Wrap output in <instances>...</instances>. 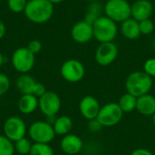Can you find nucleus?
<instances>
[{
    "label": "nucleus",
    "instance_id": "nucleus-7",
    "mask_svg": "<svg viewBox=\"0 0 155 155\" xmlns=\"http://www.w3.org/2000/svg\"><path fill=\"white\" fill-rule=\"evenodd\" d=\"M123 116L124 112L118 103H108L101 107L96 119L103 127H113L121 122Z\"/></svg>",
    "mask_w": 155,
    "mask_h": 155
},
{
    "label": "nucleus",
    "instance_id": "nucleus-33",
    "mask_svg": "<svg viewBox=\"0 0 155 155\" xmlns=\"http://www.w3.org/2000/svg\"><path fill=\"white\" fill-rule=\"evenodd\" d=\"M99 18V16L90 13V12H86L85 15H84V21H85L87 24L91 25H94V23L96 22V20Z\"/></svg>",
    "mask_w": 155,
    "mask_h": 155
},
{
    "label": "nucleus",
    "instance_id": "nucleus-8",
    "mask_svg": "<svg viewBox=\"0 0 155 155\" xmlns=\"http://www.w3.org/2000/svg\"><path fill=\"white\" fill-rule=\"evenodd\" d=\"M4 135L13 143L25 137L27 126L25 121L19 116L8 117L3 124Z\"/></svg>",
    "mask_w": 155,
    "mask_h": 155
},
{
    "label": "nucleus",
    "instance_id": "nucleus-26",
    "mask_svg": "<svg viewBox=\"0 0 155 155\" xmlns=\"http://www.w3.org/2000/svg\"><path fill=\"white\" fill-rule=\"evenodd\" d=\"M154 23L151 18L139 22V28H140L141 35H151L154 31Z\"/></svg>",
    "mask_w": 155,
    "mask_h": 155
},
{
    "label": "nucleus",
    "instance_id": "nucleus-40",
    "mask_svg": "<svg viewBox=\"0 0 155 155\" xmlns=\"http://www.w3.org/2000/svg\"><path fill=\"white\" fill-rule=\"evenodd\" d=\"M153 46L155 47V38H154V40H153Z\"/></svg>",
    "mask_w": 155,
    "mask_h": 155
},
{
    "label": "nucleus",
    "instance_id": "nucleus-1",
    "mask_svg": "<svg viewBox=\"0 0 155 155\" xmlns=\"http://www.w3.org/2000/svg\"><path fill=\"white\" fill-rule=\"evenodd\" d=\"M24 14L34 24H45L54 15V5L49 0H28Z\"/></svg>",
    "mask_w": 155,
    "mask_h": 155
},
{
    "label": "nucleus",
    "instance_id": "nucleus-32",
    "mask_svg": "<svg viewBox=\"0 0 155 155\" xmlns=\"http://www.w3.org/2000/svg\"><path fill=\"white\" fill-rule=\"evenodd\" d=\"M102 128H103L102 124L99 123V121L96 118L89 121V124H88V129H89V131H91L93 133H96V132H99Z\"/></svg>",
    "mask_w": 155,
    "mask_h": 155
},
{
    "label": "nucleus",
    "instance_id": "nucleus-23",
    "mask_svg": "<svg viewBox=\"0 0 155 155\" xmlns=\"http://www.w3.org/2000/svg\"><path fill=\"white\" fill-rule=\"evenodd\" d=\"M14 143L4 134H0V155H14Z\"/></svg>",
    "mask_w": 155,
    "mask_h": 155
},
{
    "label": "nucleus",
    "instance_id": "nucleus-36",
    "mask_svg": "<svg viewBox=\"0 0 155 155\" xmlns=\"http://www.w3.org/2000/svg\"><path fill=\"white\" fill-rule=\"evenodd\" d=\"M4 61H5V58H4V55L2 54V53L0 52V68L2 67L3 64H4Z\"/></svg>",
    "mask_w": 155,
    "mask_h": 155
},
{
    "label": "nucleus",
    "instance_id": "nucleus-19",
    "mask_svg": "<svg viewBox=\"0 0 155 155\" xmlns=\"http://www.w3.org/2000/svg\"><path fill=\"white\" fill-rule=\"evenodd\" d=\"M35 84V79L28 74H21V75L18 76L15 81V86L22 94H32Z\"/></svg>",
    "mask_w": 155,
    "mask_h": 155
},
{
    "label": "nucleus",
    "instance_id": "nucleus-28",
    "mask_svg": "<svg viewBox=\"0 0 155 155\" xmlns=\"http://www.w3.org/2000/svg\"><path fill=\"white\" fill-rule=\"evenodd\" d=\"M10 79L9 77L3 74V73H0V96L1 95H4L10 88Z\"/></svg>",
    "mask_w": 155,
    "mask_h": 155
},
{
    "label": "nucleus",
    "instance_id": "nucleus-5",
    "mask_svg": "<svg viewBox=\"0 0 155 155\" xmlns=\"http://www.w3.org/2000/svg\"><path fill=\"white\" fill-rule=\"evenodd\" d=\"M27 132L30 140L35 143H50L56 135L53 125L46 121L34 122Z\"/></svg>",
    "mask_w": 155,
    "mask_h": 155
},
{
    "label": "nucleus",
    "instance_id": "nucleus-25",
    "mask_svg": "<svg viewBox=\"0 0 155 155\" xmlns=\"http://www.w3.org/2000/svg\"><path fill=\"white\" fill-rule=\"evenodd\" d=\"M27 4V0H7V6L13 13L24 12Z\"/></svg>",
    "mask_w": 155,
    "mask_h": 155
},
{
    "label": "nucleus",
    "instance_id": "nucleus-30",
    "mask_svg": "<svg viewBox=\"0 0 155 155\" xmlns=\"http://www.w3.org/2000/svg\"><path fill=\"white\" fill-rule=\"evenodd\" d=\"M26 47L28 48V50L31 53H33L34 54H38L42 50V43L39 40L34 39V40H31L28 43Z\"/></svg>",
    "mask_w": 155,
    "mask_h": 155
},
{
    "label": "nucleus",
    "instance_id": "nucleus-24",
    "mask_svg": "<svg viewBox=\"0 0 155 155\" xmlns=\"http://www.w3.org/2000/svg\"><path fill=\"white\" fill-rule=\"evenodd\" d=\"M29 155H54V152L49 143H34Z\"/></svg>",
    "mask_w": 155,
    "mask_h": 155
},
{
    "label": "nucleus",
    "instance_id": "nucleus-18",
    "mask_svg": "<svg viewBox=\"0 0 155 155\" xmlns=\"http://www.w3.org/2000/svg\"><path fill=\"white\" fill-rule=\"evenodd\" d=\"M121 33L127 39H137L141 35L139 22L132 17L124 21L123 23H121Z\"/></svg>",
    "mask_w": 155,
    "mask_h": 155
},
{
    "label": "nucleus",
    "instance_id": "nucleus-15",
    "mask_svg": "<svg viewBox=\"0 0 155 155\" xmlns=\"http://www.w3.org/2000/svg\"><path fill=\"white\" fill-rule=\"evenodd\" d=\"M153 13V5L150 0H136L132 5V18L140 22L151 18Z\"/></svg>",
    "mask_w": 155,
    "mask_h": 155
},
{
    "label": "nucleus",
    "instance_id": "nucleus-21",
    "mask_svg": "<svg viewBox=\"0 0 155 155\" xmlns=\"http://www.w3.org/2000/svg\"><path fill=\"white\" fill-rule=\"evenodd\" d=\"M118 104L122 109V111L124 112V114L132 113L134 110H136L137 97L129 93H125L120 97Z\"/></svg>",
    "mask_w": 155,
    "mask_h": 155
},
{
    "label": "nucleus",
    "instance_id": "nucleus-10",
    "mask_svg": "<svg viewBox=\"0 0 155 155\" xmlns=\"http://www.w3.org/2000/svg\"><path fill=\"white\" fill-rule=\"evenodd\" d=\"M61 105L60 96L53 91H46L45 94L38 98V108L45 117L56 116Z\"/></svg>",
    "mask_w": 155,
    "mask_h": 155
},
{
    "label": "nucleus",
    "instance_id": "nucleus-27",
    "mask_svg": "<svg viewBox=\"0 0 155 155\" xmlns=\"http://www.w3.org/2000/svg\"><path fill=\"white\" fill-rule=\"evenodd\" d=\"M86 12H90V13L100 17V16H102V13L104 12V5H103L99 1L90 2L87 6Z\"/></svg>",
    "mask_w": 155,
    "mask_h": 155
},
{
    "label": "nucleus",
    "instance_id": "nucleus-16",
    "mask_svg": "<svg viewBox=\"0 0 155 155\" xmlns=\"http://www.w3.org/2000/svg\"><path fill=\"white\" fill-rule=\"evenodd\" d=\"M136 110L143 115L153 116L155 113V96L151 94H146L137 97Z\"/></svg>",
    "mask_w": 155,
    "mask_h": 155
},
{
    "label": "nucleus",
    "instance_id": "nucleus-3",
    "mask_svg": "<svg viewBox=\"0 0 155 155\" xmlns=\"http://www.w3.org/2000/svg\"><path fill=\"white\" fill-rule=\"evenodd\" d=\"M93 29L94 38L97 40L100 44L113 42L116 37L118 32L117 23H115L106 15L100 16L93 25Z\"/></svg>",
    "mask_w": 155,
    "mask_h": 155
},
{
    "label": "nucleus",
    "instance_id": "nucleus-14",
    "mask_svg": "<svg viewBox=\"0 0 155 155\" xmlns=\"http://www.w3.org/2000/svg\"><path fill=\"white\" fill-rule=\"evenodd\" d=\"M83 147L84 143L82 139L78 135L73 134H68L63 136L60 143L61 150L67 155H75L79 153Z\"/></svg>",
    "mask_w": 155,
    "mask_h": 155
},
{
    "label": "nucleus",
    "instance_id": "nucleus-39",
    "mask_svg": "<svg viewBox=\"0 0 155 155\" xmlns=\"http://www.w3.org/2000/svg\"><path fill=\"white\" fill-rule=\"evenodd\" d=\"M84 1H87V2H94V1H99V0H84Z\"/></svg>",
    "mask_w": 155,
    "mask_h": 155
},
{
    "label": "nucleus",
    "instance_id": "nucleus-4",
    "mask_svg": "<svg viewBox=\"0 0 155 155\" xmlns=\"http://www.w3.org/2000/svg\"><path fill=\"white\" fill-rule=\"evenodd\" d=\"M104 14L115 23H123L132 17V5L127 0H108L104 5Z\"/></svg>",
    "mask_w": 155,
    "mask_h": 155
},
{
    "label": "nucleus",
    "instance_id": "nucleus-20",
    "mask_svg": "<svg viewBox=\"0 0 155 155\" xmlns=\"http://www.w3.org/2000/svg\"><path fill=\"white\" fill-rule=\"evenodd\" d=\"M54 133L56 135H62L64 136L68 134H70L72 128H73V121L69 116L62 115L55 119L54 124H53Z\"/></svg>",
    "mask_w": 155,
    "mask_h": 155
},
{
    "label": "nucleus",
    "instance_id": "nucleus-11",
    "mask_svg": "<svg viewBox=\"0 0 155 155\" xmlns=\"http://www.w3.org/2000/svg\"><path fill=\"white\" fill-rule=\"evenodd\" d=\"M118 47L114 42L102 43L95 51L94 58L96 63L101 66L112 64L118 56Z\"/></svg>",
    "mask_w": 155,
    "mask_h": 155
},
{
    "label": "nucleus",
    "instance_id": "nucleus-6",
    "mask_svg": "<svg viewBox=\"0 0 155 155\" xmlns=\"http://www.w3.org/2000/svg\"><path fill=\"white\" fill-rule=\"evenodd\" d=\"M11 63L14 69L18 73L28 74L35 66V54L31 53L27 47H19L14 51Z\"/></svg>",
    "mask_w": 155,
    "mask_h": 155
},
{
    "label": "nucleus",
    "instance_id": "nucleus-35",
    "mask_svg": "<svg viewBox=\"0 0 155 155\" xmlns=\"http://www.w3.org/2000/svg\"><path fill=\"white\" fill-rule=\"evenodd\" d=\"M5 33H6L5 25V23L0 19V40L5 35Z\"/></svg>",
    "mask_w": 155,
    "mask_h": 155
},
{
    "label": "nucleus",
    "instance_id": "nucleus-37",
    "mask_svg": "<svg viewBox=\"0 0 155 155\" xmlns=\"http://www.w3.org/2000/svg\"><path fill=\"white\" fill-rule=\"evenodd\" d=\"M53 5H54V4H60V3H62V2H64V0H49Z\"/></svg>",
    "mask_w": 155,
    "mask_h": 155
},
{
    "label": "nucleus",
    "instance_id": "nucleus-22",
    "mask_svg": "<svg viewBox=\"0 0 155 155\" xmlns=\"http://www.w3.org/2000/svg\"><path fill=\"white\" fill-rule=\"evenodd\" d=\"M32 145L33 144L31 143L30 140L26 137H24L14 143L15 151L20 155H29Z\"/></svg>",
    "mask_w": 155,
    "mask_h": 155
},
{
    "label": "nucleus",
    "instance_id": "nucleus-2",
    "mask_svg": "<svg viewBox=\"0 0 155 155\" xmlns=\"http://www.w3.org/2000/svg\"><path fill=\"white\" fill-rule=\"evenodd\" d=\"M153 87V78L144 71H135L131 73L125 80L127 93L140 97L149 94Z\"/></svg>",
    "mask_w": 155,
    "mask_h": 155
},
{
    "label": "nucleus",
    "instance_id": "nucleus-9",
    "mask_svg": "<svg viewBox=\"0 0 155 155\" xmlns=\"http://www.w3.org/2000/svg\"><path fill=\"white\" fill-rule=\"evenodd\" d=\"M62 77L68 83H78L85 74V68L82 62L76 59H68L60 68Z\"/></svg>",
    "mask_w": 155,
    "mask_h": 155
},
{
    "label": "nucleus",
    "instance_id": "nucleus-29",
    "mask_svg": "<svg viewBox=\"0 0 155 155\" xmlns=\"http://www.w3.org/2000/svg\"><path fill=\"white\" fill-rule=\"evenodd\" d=\"M143 71L152 78L155 77V57L145 61L143 64Z\"/></svg>",
    "mask_w": 155,
    "mask_h": 155
},
{
    "label": "nucleus",
    "instance_id": "nucleus-31",
    "mask_svg": "<svg viewBox=\"0 0 155 155\" xmlns=\"http://www.w3.org/2000/svg\"><path fill=\"white\" fill-rule=\"evenodd\" d=\"M46 91H47V90H46L45 86L43 84L36 82V84H35V85L34 86V89H33L31 94H34L35 96H36L37 98H39V97H41L44 94H45Z\"/></svg>",
    "mask_w": 155,
    "mask_h": 155
},
{
    "label": "nucleus",
    "instance_id": "nucleus-13",
    "mask_svg": "<svg viewBox=\"0 0 155 155\" xmlns=\"http://www.w3.org/2000/svg\"><path fill=\"white\" fill-rule=\"evenodd\" d=\"M100 109L101 106L98 100L92 95H86L83 97L79 103L80 114L88 121L95 119L100 112Z\"/></svg>",
    "mask_w": 155,
    "mask_h": 155
},
{
    "label": "nucleus",
    "instance_id": "nucleus-34",
    "mask_svg": "<svg viewBox=\"0 0 155 155\" xmlns=\"http://www.w3.org/2000/svg\"><path fill=\"white\" fill-rule=\"evenodd\" d=\"M130 155H153V153L146 148H137L134 150Z\"/></svg>",
    "mask_w": 155,
    "mask_h": 155
},
{
    "label": "nucleus",
    "instance_id": "nucleus-17",
    "mask_svg": "<svg viewBox=\"0 0 155 155\" xmlns=\"http://www.w3.org/2000/svg\"><path fill=\"white\" fill-rule=\"evenodd\" d=\"M17 108L24 114H31L38 108V98L31 94H22L18 100Z\"/></svg>",
    "mask_w": 155,
    "mask_h": 155
},
{
    "label": "nucleus",
    "instance_id": "nucleus-38",
    "mask_svg": "<svg viewBox=\"0 0 155 155\" xmlns=\"http://www.w3.org/2000/svg\"><path fill=\"white\" fill-rule=\"evenodd\" d=\"M153 124H155V113L153 114Z\"/></svg>",
    "mask_w": 155,
    "mask_h": 155
},
{
    "label": "nucleus",
    "instance_id": "nucleus-12",
    "mask_svg": "<svg viewBox=\"0 0 155 155\" xmlns=\"http://www.w3.org/2000/svg\"><path fill=\"white\" fill-rule=\"evenodd\" d=\"M71 37L77 44H86L94 38L93 25L84 20L76 22L71 29Z\"/></svg>",
    "mask_w": 155,
    "mask_h": 155
}]
</instances>
